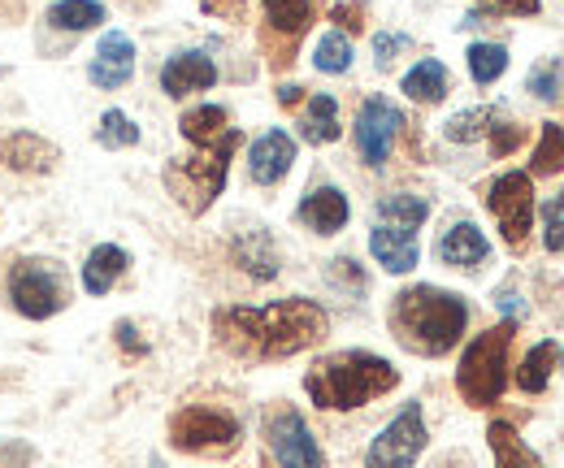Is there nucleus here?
<instances>
[{
	"label": "nucleus",
	"instance_id": "f257e3e1",
	"mask_svg": "<svg viewBox=\"0 0 564 468\" xmlns=\"http://www.w3.org/2000/svg\"><path fill=\"white\" fill-rule=\"evenodd\" d=\"M330 335V317L317 300L291 295L274 300L261 308L248 304H226L213 313V342L235 356V360H252V364H270V360H291L308 347H317Z\"/></svg>",
	"mask_w": 564,
	"mask_h": 468
},
{
	"label": "nucleus",
	"instance_id": "f03ea898",
	"mask_svg": "<svg viewBox=\"0 0 564 468\" xmlns=\"http://www.w3.org/2000/svg\"><path fill=\"white\" fill-rule=\"evenodd\" d=\"M387 330L391 338L425 360H438L447 356L465 330H469V304L456 295V291H443V286H404L391 295V308H387Z\"/></svg>",
	"mask_w": 564,
	"mask_h": 468
},
{
	"label": "nucleus",
	"instance_id": "7ed1b4c3",
	"mask_svg": "<svg viewBox=\"0 0 564 468\" xmlns=\"http://www.w3.org/2000/svg\"><path fill=\"white\" fill-rule=\"evenodd\" d=\"M400 387V369L378 356V351H330L308 364L304 373V395L322 412H352L365 403L382 400Z\"/></svg>",
	"mask_w": 564,
	"mask_h": 468
},
{
	"label": "nucleus",
	"instance_id": "20e7f679",
	"mask_svg": "<svg viewBox=\"0 0 564 468\" xmlns=\"http://www.w3.org/2000/svg\"><path fill=\"white\" fill-rule=\"evenodd\" d=\"M239 143H243V131L235 127L226 139H217V143H200V148H192V156H174V161L161 170L165 192L174 196V204H178L187 217L209 213L213 200L226 192L230 161H235Z\"/></svg>",
	"mask_w": 564,
	"mask_h": 468
},
{
	"label": "nucleus",
	"instance_id": "39448f33",
	"mask_svg": "<svg viewBox=\"0 0 564 468\" xmlns=\"http://www.w3.org/2000/svg\"><path fill=\"white\" fill-rule=\"evenodd\" d=\"M517 335V322H499L495 330H482L465 347L456 364V391L469 407H495L508 391V347Z\"/></svg>",
	"mask_w": 564,
	"mask_h": 468
},
{
	"label": "nucleus",
	"instance_id": "423d86ee",
	"mask_svg": "<svg viewBox=\"0 0 564 468\" xmlns=\"http://www.w3.org/2000/svg\"><path fill=\"white\" fill-rule=\"evenodd\" d=\"M243 443V421L217 403H183L170 416V447L183 456L226 460Z\"/></svg>",
	"mask_w": 564,
	"mask_h": 468
},
{
	"label": "nucleus",
	"instance_id": "0eeeda50",
	"mask_svg": "<svg viewBox=\"0 0 564 468\" xmlns=\"http://www.w3.org/2000/svg\"><path fill=\"white\" fill-rule=\"evenodd\" d=\"M4 295L13 304L18 317L26 322H48L57 313H66L70 304V277L62 261H48V257H22L18 265L9 269L4 277Z\"/></svg>",
	"mask_w": 564,
	"mask_h": 468
},
{
	"label": "nucleus",
	"instance_id": "6e6552de",
	"mask_svg": "<svg viewBox=\"0 0 564 468\" xmlns=\"http://www.w3.org/2000/svg\"><path fill=\"white\" fill-rule=\"evenodd\" d=\"M261 468H330L317 434L286 400L261 412Z\"/></svg>",
	"mask_w": 564,
	"mask_h": 468
},
{
	"label": "nucleus",
	"instance_id": "1a4fd4ad",
	"mask_svg": "<svg viewBox=\"0 0 564 468\" xmlns=\"http://www.w3.org/2000/svg\"><path fill=\"white\" fill-rule=\"evenodd\" d=\"M430 447V429H425L422 403H404L382 429L378 438L365 447V468H413Z\"/></svg>",
	"mask_w": 564,
	"mask_h": 468
},
{
	"label": "nucleus",
	"instance_id": "9d476101",
	"mask_svg": "<svg viewBox=\"0 0 564 468\" xmlns=\"http://www.w3.org/2000/svg\"><path fill=\"white\" fill-rule=\"evenodd\" d=\"M487 208H491L508 252H525L530 248V230H534V178L521 174V170L499 174L487 187Z\"/></svg>",
	"mask_w": 564,
	"mask_h": 468
},
{
	"label": "nucleus",
	"instance_id": "9b49d317",
	"mask_svg": "<svg viewBox=\"0 0 564 468\" xmlns=\"http://www.w3.org/2000/svg\"><path fill=\"white\" fill-rule=\"evenodd\" d=\"M404 127H409V118H404V109H400L395 100H387V96H369V100L356 109V127H352L360 161H365L369 170H382V165L391 161L395 139L404 134Z\"/></svg>",
	"mask_w": 564,
	"mask_h": 468
},
{
	"label": "nucleus",
	"instance_id": "f8f14e48",
	"mask_svg": "<svg viewBox=\"0 0 564 468\" xmlns=\"http://www.w3.org/2000/svg\"><path fill=\"white\" fill-rule=\"evenodd\" d=\"M261 9H265L261 44H265L270 69H286L295 57V44L313 26V0H261Z\"/></svg>",
	"mask_w": 564,
	"mask_h": 468
},
{
	"label": "nucleus",
	"instance_id": "ddd939ff",
	"mask_svg": "<svg viewBox=\"0 0 564 468\" xmlns=\"http://www.w3.org/2000/svg\"><path fill=\"white\" fill-rule=\"evenodd\" d=\"M87 78L100 87V91H118L135 78V40L122 35V31H105L91 62H87Z\"/></svg>",
	"mask_w": 564,
	"mask_h": 468
},
{
	"label": "nucleus",
	"instance_id": "4468645a",
	"mask_svg": "<svg viewBox=\"0 0 564 468\" xmlns=\"http://www.w3.org/2000/svg\"><path fill=\"white\" fill-rule=\"evenodd\" d=\"M217 83V66H213L209 53L192 48V53H174L165 66H161V91L170 100H187L196 91H209Z\"/></svg>",
	"mask_w": 564,
	"mask_h": 468
},
{
	"label": "nucleus",
	"instance_id": "2eb2a0df",
	"mask_svg": "<svg viewBox=\"0 0 564 468\" xmlns=\"http://www.w3.org/2000/svg\"><path fill=\"white\" fill-rule=\"evenodd\" d=\"M295 165V139L286 131H265L248 148V178L261 187H274Z\"/></svg>",
	"mask_w": 564,
	"mask_h": 468
},
{
	"label": "nucleus",
	"instance_id": "dca6fc26",
	"mask_svg": "<svg viewBox=\"0 0 564 468\" xmlns=\"http://www.w3.org/2000/svg\"><path fill=\"white\" fill-rule=\"evenodd\" d=\"M369 252L387 273H413L422 261L417 230H400V226H382V221H373V230H369Z\"/></svg>",
	"mask_w": 564,
	"mask_h": 468
},
{
	"label": "nucleus",
	"instance_id": "f3484780",
	"mask_svg": "<svg viewBox=\"0 0 564 468\" xmlns=\"http://www.w3.org/2000/svg\"><path fill=\"white\" fill-rule=\"evenodd\" d=\"M57 148L35 131H13L0 139V165L4 170H18V174H48L57 165Z\"/></svg>",
	"mask_w": 564,
	"mask_h": 468
},
{
	"label": "nucleus",
	"instance_id": "a211bd4d",
	"mask_svg": "<svg viewBox=\"0 0 564 468\" xmlns=\"http://www.w3.org/2000/svg\"><path fill=\"white\" fill-rule=\"evenodd\" d=\"M295 217H300L313 235H339V230L348 226V217H352V204H348V196H344L339 187H313V192L300 200Z\"/></svg>",
	"mask_w": 564,
	"mask_h": 468
},
{
	"label": "nucleus",
	"instance_id": "6ab92c4d",
	"mask_svg": "<svg viewBox=\"0 0 564 468\" xmlns=\"http://www.w3.org/2000/svg\"><path fill=\"white\" fill-rule=\"evenodd\" d=\"M438 261L474 273V269H482L491 261V243H487V235H482L474 221H456V226L438 239Z\"/></svg>",
	"mask_w": 564,
	"mask_h": 468
},
{
	"label": "nucleus",
	"instance_id": "aec40b11",
	"mask_svg": "<svg viewBox=\"0 0 564 468\" xmlns=\"http://www.w3.org/2000/svg\"><path fill=\"white\" fill-rule=\"evenodd\" d=\"M127 269H131V252H127V248H118V243H96V248L87 252V261H83V291H87V295H109L113 282H118Z\"/></svg>",
	"mask_w": 564,
	"mask_h": 468
},
{
	"label": "nucleus",
	"instance_id": "412c9836",
	"mask_svg": "<svg viewBox=\"0 0 564 468\" xmlns=\"http://www.w3.org/2000/svg\"><path fill=\"white\" fill-rule=\"evenodd\" d=\"M230 257H235V265L243 269L248 277H257V282L279 277V248H274V239L265 230H243L230 243Z\"/></svg>",
	"mask_w": 564,
	"mask_h": 468
},
{
	"label": "nucleus",
	"instance_id": "4be33fe9",
	"mask_svg": "<svg viewBox=\"0 0 564 468\" xmlns=\"http://www.w3.org/2000/svg\"><path fill=\"white\" fill-rule=\"evenodd\" d=\"M339 134H344V127H339V100H335L330 91L308 96V105H304V113H300V139L313 143V148H326V143H335Z\"/></svg>",
	"mask_w": 564,
	"mask_h": 468
},
{
	"label": "nucleus",
	"instance_id": "5701e85b",
	"mask_svg": "<svg viewBox=\"0 0 564 468\" xmlns=\"http://www.w3.org/2000/svg\"><path fill=\"white\" fill-rule=\"evenodd\" d=\"M487 447H491L495 456V468H547L530 451V443L517 434L512 421H491L487 425Z\"/></svg>",
	"mask_w": 564,
	"mask_h": 468
},
{
	"label": "nucleus",
	"instance_id": "b1692460",
	"mask_svg": "<svg viewBox=\"0 0 564 468\" xmlns=\"http://www.w3.org/2000/svg\"><path fill=\"white\" fill-rule=\"evenodd\" d=\"M447 87H452V74H447L443 62H434V57H422L417 66L400 78V91H404L413 105H438V100L447 96Z\"/></svg>",
	"mask_w": 564,
	"mask_h": 468
},
{
	"label": "nucleus",
	"instance_id": "393cba45",
	"mask_svg": "<svg viewBox=\"0 0 564 468\" xmlns=\"http://www.w3.org/2000/svg\"><path fill=\"white\" fill-rule=\"evenodd\" d=\"M230 131H235V127H230V113H226L221 105H196V109H187V113L178 118V134H183L192 148L217 143V139H226Z\"/></svg>",
	"mask_w": 564,
	"mask_h": 468
},
{
	"label": "nucleus",
	"instance_id": "a878e982",
	"mask_svg": "<svg viewBox=\"0 0 564 468\" xmlns=\"http://www.w3.org/2000/svg\"><path fill=\"white\" fill-rule=\"evenodd\" d=\"M556 360H561V347H556L552 338H547V342H534V347L525 351V360L517 364V387H521L525 395H543L547 382H552Z\"/></svg>",
	"mask_w": 564,
	"mask_h": 468
},
{
	"label": "nucleus",
	"instance_id": "bb28decb",
	"mask_svg": "<svg viewBox=\"0 0 564 468\" xmlns=\"http://www.w3.org/2000/svg\"><path fill=\"white\" fill-rule=\"evenodd\" d=\"M373 213H378V221H382V226L422 230L425 217H430V200H425V196H409V192H395V196H382Z\"/></svg>",
	"mask_w": 564,
	"mask_h": 468
},
{
	"label": "nucleus",
	"instance_id": "cd10ccee",
	"mask_svg": "<svg viewBox=\"0 0 564 468\" xmlns=\"http://www.w3.org/2000/svg\"><path fill=\"white\" fill-rule=\"evenodd\" d=\"M105 18H109V13H105L100 0H57V4L48 9V22H53L57 31H96Z\"/></svg>",
	"mask_w": 564,
	"mask_h": 468
},
{
	"label": "nucleus",
	"instance_id": "c85d7f7f",
	"mask_svg": "<svg viewBox=\"0 0 564 468\" xmlns=\"http://www.w3.org/2000/svg\"><path fill=\"white\" fill-rule=\"evenodd\" d=\"M564 174V127L561 122H543L539 131V148L530 156V178H552Z\"/></svg>",
	"mask_w": 564,
	"mask_h": 468
},
{
	"label": "nucleus",
	"instance_id": "c756f323",
	"mask_svg": "<svg viewBox=\"0 0 564 468\" xmlns=\"http://www.w3.org/2000/svg\"><path fill=\"white\" fill-rule=\"evenodd\" d=\"M495 118H499V109H495V105H478V109H465V113L447 118V127H443V134H447L452 143H478L482 134L491 131Z\"/></svg>",
	"mask_w": 564,
	"mask_h": 468
},
{
	"label": "nucleus",
	"instance_id": "7c9ffc66",
	"mask_svg": "<svg viewBox=\"0 0 564 468\" xmlns=\"http://www.w3.org/2000/svg\"><path fill=\"white\" fill-rule=\"evenodd\" d=\"M313 66L322 74H348L352 69V40L344 31H326L313 48Z\"/></svg>",
	"mask_w": 564,
	"mask_h": 468
},
{
	"label": "nucleus",
	"instance_id": "2f4dec72",
	"mask_svg": "<svg viewBox=\"0 0 564 468\" xmlns=\"http://www.w3.org/2000/svg\"><path fill=\"white\" fill-rule=\"evenodd\" d=\"M465 62H469V74H474L478 87H491L495 78H503V69H508V48L503 44H469Z\"/></svg>",
	"mask_w": 564,
	"mask_h": 468
},
{
	"label": "nucleus",
	"instance_id": "473e14b6",
	"mask_svg": "<svg viewBox=\"0 0 564 468\" xmlns=\"http://www.w3.org/2000/svg\"><path fill=\"white\" fill-rule=\"evenodd\" d=\"M96 143L109 148V152L135 148V143H140V127H135L122 109H105V113H100V127H96Z\"/></svg>",
	"mask_w": 564,
	"mask_h": 468
},
{
	"label": "nucleus",
	"instance_id": "72a5a7b5",
	"mask_svg": "<svg viewBox=\"0 0 564 468\" xmlns=\"http://www.w3.org/2000/svg\"><path fill=\"white\" fill-rule=\"evenodd\" d=\"M326 282L335 291H348V295H365L369 291V273H365V265H356L352 257H335L326 265Z\"/></svg>",
	"mask_w": 564,
	"mask_h": 468
},
{
	"label": "nucleus",
	"instance_id": "f704fd0d",
	"mask_svg": "<svg viewBox=\"0 0 564 468\" xmlns=\"http://www.w3.org/2000/svg\"><path fill=\"white\" fill-rule=\"evenodd\" d=\"M525 134H530V131H525L521 122H508V118L499 113V118L491 122V131H487V139H491V156H495V161H503L508 152H517V148L525 143Z\"/></svg>",
	"mask_w": 564,
	"mask_h": 468
},
{
	"label": "nucleus",
	"instance_id": "c9c22d12",
	"mask_svg": "<svg viewBox=\"0 0 564 468\" xmlns=\"http://www.w3.org/2000/svg\"><path fill=\"white\" fill-rule=\"evenodd\" d=\"M543 248L547 252H564V192L552 196L543 208Z\"/></svg>",
	"mask_w": 564,
	"mask_h": 468
},
{
	"label": "nucleus",
	"instance_id": "e433bc0d",
	"mask_svg": "<svg viewBox=\"0 0 564 468\" xmlns=\"http://www.w3.org/2000/svg\"><path fill=\"white\" fill-rule=\"evenodd\" d=\"M556 78H561V62L552 57V62H539V66L530 69V96H539V100H552L556 96Z\"/></svg>",
	"mask_w": 564,
	"mask_h": 468
},
{
	"label": "nucleus",
	"instance_id": "4c0bfd02",
	"mask_svg": "<svg viewBox=\"0 0 564 468\" xmlns=\"http://www.w3.org/2000/svg\"><path fill=\"white\" fill-rule=\"evenodd\" d=\"M409 44H413L409 35H391V31H382V35L373 40V62H378V66H391V62H395V53H404Z\"/></svg>",
	"mask_w": 564,
	"mask_h": 468
},
{
	"label": "nucleus",
	"instance_id": "58836bf2",
	"mask_svg": "<svg viewBox=\"0 0 564 468\" xmlns=\"http://www.w3.org/2000/svg\"><path fill=\"white\" fill-rule=\"evenodd\" d=\"M330 22H339L344 35L365 31V4H360V0H352V4H335V9H330Z\"/></svg>",
	"mask_w": 564,
	"mask_h": 468
},
{
	"label": "nucleus",
	"instance_id": "ea45409f",
	"mask_svg": "<svg viewBox=\"0 0 564 468\" xmlns=\"http://www.w3.org/2000/svg\"><path fill=\"white\" fill-rule=\"evenodd\" d=\"M113 338H118V347H122L131 360H143V356H148V342L140 338L135 322H118V326H113Z\"/></svg>",
	"mask_w": 564,
	"mask_h": 468
},
{
	"label": "nucleus",
	"instance_id": "a19ab883",
	"mask_svg": "<svg viewBox=\"0 0 564 468\" xmlns=\"http://www.w3.org/2000/svg\"><path fill=\"white\" fill-rule=\"evenodd\" d=\"M491 4H499L503 13H517V18H534L543 9V0H491Z\"/></svg>",
	"mask_w": 564,
	"mask_h": 468
},
{
	"label": "nucleus",
	"instance_id": "79ce46f5",
	"mask_svg": "<svg viewBox=\"0 0 564 468\" xmlns=\"http://www.w3.org/2000/svg\"><path fill=\"white\" fill-rule=\"evenodd\" d=\"M308 100V91L300 87V83H282L279 87V105L282 109H295V105H304Z\"/></svg>",
	"mask_w": 564,
	"mask_h": 468
},
{
	"label": "nucleus",
	"instance_id": "37998d69",
	"mask_svg": "<svg viewBox=\"0 0 564 468\" xmlns=\"http://www.w3.org/2000/svg\"><path fill=\"white\" fill-rule=\"evenodd\" d=\"M209 13H239L243 9V0H200Z\"/></svg>",
	"mask_w": 564,
	"mask_h": 468
},
{
	"label": "nucleus",
	"instance_id": "c03bdc74",
	"mask_svg": "<svg viewBox=\"0 0 564 468\" xmlns=\"http://www.w3.org/2000/svg\"><path fill=\"white\" fill-rule=\"evenodd\" d=\"M561 364H564V351H561Z\"/></svg>",
	"mask_w": 564,
	"mask_h": 468
}]
</instances>
